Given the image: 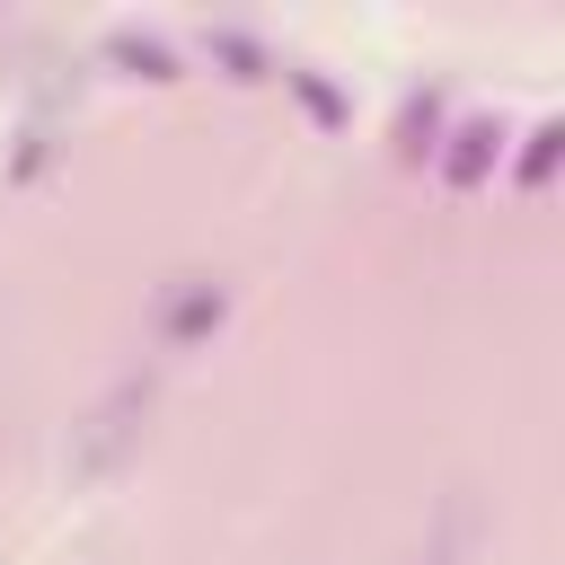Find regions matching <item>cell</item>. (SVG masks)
Segmentation results:
<instances>
[{"label": "cell", "instance_id": "cell-1", "mask_svg": "<svg viewBox=\"0 0 565 565\" xmlns=\"http://www.w3.org/2000/svg\"><path fill=\"white\" fill-rule=\"evenodd\" d=\"M212 318H221V291H212V282H194V291H177V300H168V335H177V344H185V335H203Z\"/></svg>", "mask_w": 565, "mask_h": 565}]
</instances>
